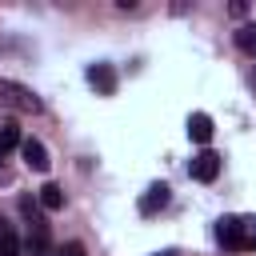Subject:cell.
<instances>
[{
    "instance_id": "52a82bcc",
    "label": "cell",
    "mask_w": 256,
    "mask_h": 256,
    "mask_svg": "<svg viewBox=\"0 0 256 256\" xmlns=\"http://www.w3.org/2000/svg\"><path fill=\"white\" fill-rule=\"evenodd\" d=\"M164 204H168V184H152V188H148V192L140 196V212H144V216L160 212Z\"/></svg>"
},
{
    "instance_id": "277c9868",
    "label": "cell",
    "mask_w": 256,
    "mask_h": 256,
    "mask_svg": "<svg viewBox=\"0 0 256 256\" xmlns=\"http://www.w3.org/2000/svg\"><path fill=\"white\" fill-rule=\"evenodd\" d=\"M20 156H24V164L28 168H36V172H48V148L40 144V140H20Z\"/></svg>"
},
{
    "instance_id": "ba28073f",
    "label": "cell",
    "mask_w": 256,
    "mask_h": 256,
    "mask_svg": "<svg viewBox=\"0 0 256 256\" xmlns=\"http://www.w3.org/2000/svg\"><path fill=\"white\" fill-rule=\"evenodd\" d=\"M232 40H236V48H240V52L256 56V24H240V28L232 32Z\"/></svg>"
},
{
    "instance_id": "6da1fadb",
    "label": "cell",
    "mask_w": 256,
    "mask_h": 256,
    "mask_svg": "<svg viewBox=\"0 0 256 256\" xmlns=\"http://www.w3.org/2000/svg\"><path fill=\"white\" fill-rule=\"evenodd\" d=\"M0 104L12 108V112H40L36 92L24 88V84H16V80H4V76H0Z\"/></svg>"
},
{
    "instance_id": "30bf717a",
    "label": "cell",
    "mask_w": 256,
    "mask_h": 256,
    "mask_svg": "<svg viewBox=\"0 0 256 256\" xmlns=\"http://www.w3.org/2000/svg\"><path fill=\"white\" fill-rule=\"evenodd\" d=\"M240 252H256V216H240Z\"/></svg>"
},
{
    "instance_id": "8992f818",
    "label": "cell",
    "mask_w": 256,
    "mask_h": 256,
    "mask_svg": "<svg viewBox=\"0 0 256 256\" xmlns=\"http://www.w3.org/2000/svg\"><path fill=\"white\" fill-rule=\"evenodd\" d=\"M188 136H192L196 144H208V140H212V116H208V112H192V116H188Z\"/></svg>"
},
{
    "instance_id": "7c38bea8",
    "label": "cell",
    "mask_w": 256,
    "mask_h": 256,
    "mask_svg": "<svg viewBox=\"0 0 256 256\" xmlns=\"http://www.w3.org/2000/svg\"><path fill=\"white\" fill-rule=\"evenodd\" d=\"M16 144H20V128L16 124H0V152H8Z\"/></svg>"
},
{
    "instance_id": "8fae6325",
    "label": "cell",
    "mask_w": 256,
    "mask_h": 256,
    "mask_svg": "<svg viewBox=\"0 0 256 256\" xmlns=\"http://www.w3.org/2000/svg\"><path fill=\"white\" fill-rule=\"evenodd\" d=\"M0 256H20V240L12 236L8 224H0Z\"/></svg>"
},
{
    "instance_id": "4fadbf2b",
    "label": "cell",
    "mask_w": 256,
    "mask_h": 256,
    "mask_svg": "<svg viewBox=\"0 0 256 256\" xmlns=\"http://www.w3.org/2000/svg\"><path fill=\"white\" fill-rule=\"evenodd\" d=\"M60 256H84V244H80V240H68V244H64V252H60Z\"/></svg>"
},
{
    "instance_id": "5b68a950",
    "label": "cell",
    "mask_w": 256,
    "mask_h": 256,
    "mask_svg": "<svg viewBox=\"0 0 256 256\" xmlns=\"http://www.w3.org/2000/svg\"><path fill=\"white\" fill-rule=\"evenodd\" d=\"M216 240L224 248H236L240 252V216H220L216 220Z\"/></svg>"
},
{
    "instance_id": "9c48e42d",
    "label": "cell",
    "mask_w": 256,
    "mask_h": 256,
    "mask_svg": "<svg viewBox=\"0 0 256 256\" xmlns=\"http://www.w3.org/2000/svg\"><path fill=\"white\" fill-rule=\"evenodd\" d=\"M40 208H48V212H56V208H64V192H60V184H44L40 188Z\"/></svg>"
},
{
    "instance_id": "7a4b0ae2",
    "label": "cell",
    "mask_w": 256,
    "mask_h": 256,
    "mask_svg": "<svg viewBox=\"0 0 256 256\" xmlns=\"http://www.w3.org/2000/svg\"><path fill=\"white\" fill-rule=\"evenodd\" d=\"M188 176H192V180H200V184H212V180L220 176V156H216L212 148L196 152V156H192V164H188Z\"/></svg>"
},
{
    "instance_id": "3957f363",
    "label": "cell",
    "mask_w": 256,
    "mask_h": 256,
    "mask_svg": "<svg viewBox=\"0 0 256 256\" xmlns=\"http://www.w3.org/2000/svg\"><path fill=\"white\" fill-rule=\"evenodd\" d=\"M88 84H92L100 96H112V92H116V68H112V64H104V60H100V64H92V68H88Z\"/></svg>"
},
{
    "instance_id": "5bb4252c",
    "label": "cell",
    "mask_w": 256,
    "mask_h": 256,
    "mask_svg": "<svg viewBox=\"0 0 256 256\" xmlns=\"http://www.w3.org/2000/svg\"><path fill=\"white\" fill-rule=\"evenodd\" d=\"M152 256H176V248H164V252H152Z\"/></svg>"
}]
</instances>
